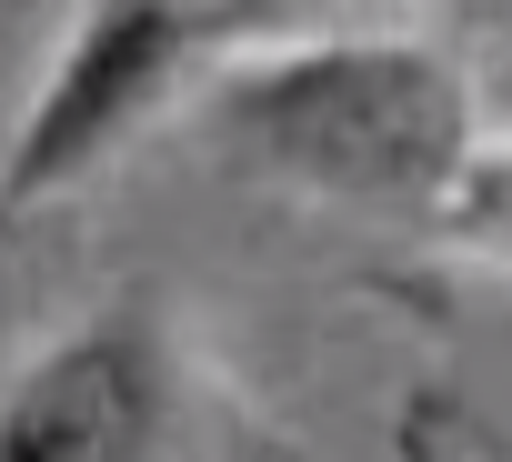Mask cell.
<instances>
[{
    "label": "cell",
    "instance_id": "1",
    "mask_svg": "<svg viewBox=\"0 0 512 462\" xmlns=\"http://www.w3.org/2000/svg\"><path fill=\"white\" fill-rule=\"evenodd\" d=\"M201 121L292 191L352 201V211H392V221H442V201L462 191L482 131H472V91L442 51L422 41H382V31H312L282 51L221 61L201 81Z\"/></svg>",
    "mask_w": 512,
    "mask_h": 462
},
{
    "label": "cell",
    "instance_id": "2",
    "mask_svg": "<svg viewBox=\"0 0 512 462\" xmlns=\"http://www.w3.org/2000/svg\"><path fill=\"white\" fill-rule=\"evenodd\" d=\"M211 41H221V21H201L191 0H91L81 41L51 61V81H41L11 161H0V221L51 201V191H71V181H91L201 71Z\"/></svg>",
    "mask_w": 512,
    "mask_h": 462
},
{
    "label": "cell",
    "instance_id": "3",
    "mask_svg": "<svg viewBox=\"0 0 512 462\" xmlns=\"http://www.w3.org/2000/svg\"><path fill=\"white\" fill-rule=\"evenodd\" d=\"M171 422V352L151 312H101L0 392V462H151Z\"/></svg>",
    "mask_w": 512,
    "mask_h": 462
},
{
    "label": "cell",
    "instance_id": "4",
    "mask_svg": "<svg viewBox=\"0 0 512 462\" xmlns=\"http://www.w3.org/2000/svg\"><path fill=\"white\" fill-rule=\"evenodd\" d=\"M402 462H442V452H432V432H422V422H412V432H402Z\"/></svg>",
    "mask_w": 512,
    "mask_h": 462
}]
</instances>
